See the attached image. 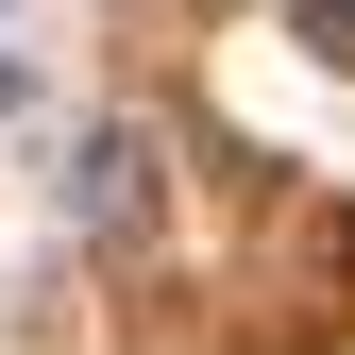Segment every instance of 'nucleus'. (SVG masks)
I'll use <instances>...</instances> for the list:
<instances>
[{
	"label": "nucleus",
	"instance_id": "f257e3e1",
	"mask_svg": "<svg viewBox=\"0 0 355 355\" xmlns=\"http://www.w3.org/2000/svg\"><path fill=\"white\" fill-rule=\"evenodd\" d=\"M17 17H34V0H0V102H17V85H34V51H17Z\"/></svg>",
	"mask_w": 355,
	"mask_h": 355
},
{
	"label": "nucleus",
	"instance_id": "f03ea898",
	"mask_svg": "<svg viewBox=\"0 0 355 355\" xmlns=\"http://www.w3.org/2000/svg\"><path fill=\"white\" fill-rule=\"evenodd\" d=\"M304 34H322V51H338V68H355V0H304Z\"/></svg>",
	"mask_w": 355,
	"mask_h": 355
}]
</instances>
